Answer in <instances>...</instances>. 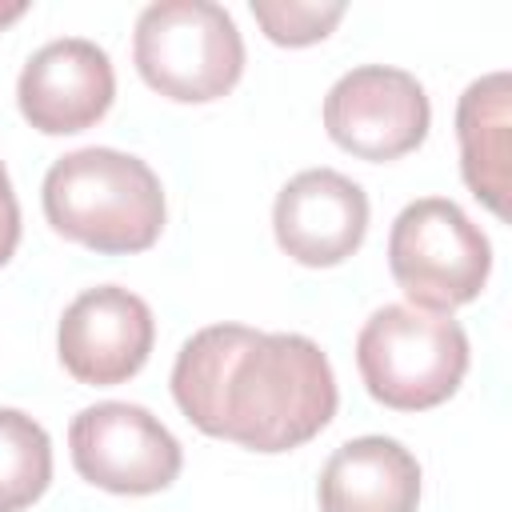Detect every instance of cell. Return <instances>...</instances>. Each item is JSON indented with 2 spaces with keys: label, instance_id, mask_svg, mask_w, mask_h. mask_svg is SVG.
Wrapping results in <instances>:
<instances>
[{
  "label": "cell",
  "instance_id": "obj_14",
  "mask_svg": "<svg viewBox=\"0 0 512 512\" xmlns=\"http://www.w3.org/2000/svg\"><path fill=\"white\" fill-rule=\"evenodd\" d=\"M252 16L272 44L304 48V44L324 40L340 24L344 0H324V4H316V0H252Z\"/></svg>",
  "mask_w": 512,
  "mask_h": 512
},
{
  "label": "cell",
  "instance_id": "obj_6",
  "mask_svg": "<svg viewBox=\"0 0 512 512\" xmlns=\"http://www.w3.org/2000/svg\"><path fill=\"white\" fill-rule=\"evenodd\" d=\"M68 452L88 484L120 496L164 492L184 464L180 440L160 416L128 400H104L76 412L68 424Z\"/></svg>",
  "mask_w": 512,
  "mask_h": 512
},
{
  "label": "cell",
  "instance_id": "obj_3",
  "mask_svg": "<svg viewBox=\"0 0 512 512\" xmlns=\"http://www.w3.org/2000/svg\"><path fill=\"white\" fill-rule=\"evenodd\" d=\"M356 368L376 404L424 412L460 388L468 372V336L448 312L384 304L356 336Z\"/></svg>",
  "mask_w": 512,
  "mask_h": 512
},
{
  "label": "cell",
  "instance_id": "obj_9",
  "mask_svg": "<svg viewBox=\"0 0 512 512\" xmlns=\"http://www.w3.org/2000/svg\"><path fill=\"white\" fill-rule=\"evenodd\" d=\"M116 100V72L108 52L84 36L48 40L28 56L16 80L20 116L44 136L92 128Z\"/></svg>",
  "mask_w": 512,
  "mask_h": 512
},
{
  "label": "cell",
  "instance_id": "obj_4",
  "mask_svg": "<svg viewBox=\"0 0 512 512\" xmlns=\"http://www.w3.org/2000/svg\"><path fill=\"white\" fill-rule=\"evenodd\" d=\"M132 60L144 84L180 104H208L236 88L244 40L212 0H156L136 16Z\"/></svg>",
  "mask_w": 512,
  "mask_h": 512
},
{
  "label": "cell",
  "instance_id": "obj_5",
  "mask_svg": "<svg viewBox=\"0 0 512 512\" xmlns=\"http://www.w3.org/2000/svg\"><path fill=\"white\" fill-rule=\"evenodd\" d=\"M388 268L412 308L452 312L472 304L488 284L492 244L456 200L420 196L392 220Z\"/></svg>",
  "mask_w": 512,
  "mask_h": 512
},
{
  "label": "cell",
  "instance_id": "obj_11",
  "mask_svg": "<svg viewBox=\"0 0 512 512\" xmlns=\"http://www.w3.org/2000/svg\"><path fill=\"white\" fill-rule=\"evenodd\" d=\"M316 500L320 512H416L420 464L392 436H356L324 460Z\"/></svg>",
  "mask_w": 512,
  "mask_h": 512
},
{
  "label": "cell",
  "instance_id": "obj_15",
  "mask_svg": "<svg viewBox=\"0 0 512 512\" xmlns=\"http://www.w3.org/2000/svg\"><path fill=\"white\" fill-rule=\"evenodd\" d=\"M16 244H20V204H16L8 168H4V160H0V268L12 260Z\"/></svg>",
  "mask_w": 512,
  "mask_h": 512
},
{
  "label": "cell",
  "instance_id": "obj_12",
  "mask_svg": "<svg viewBox=\"0 0 512 512\" xmlns=\"http://www.w3.org/2000/svg\"><path fill=\"white\" fill-rule=\"evenodd\" d=\"M512 80L508 72H488L472 80L456 104L460 172L476 200L496 216L508 212V128H512Z\"/></svg>",
  "mask_w": 512,
  "mask_h": 512
},
{
  "label": "cell",
  "instance_id": "obj_1",
  "mask_svg": "<svg viewBox=\"0 0 512 512\" xmlns=\"http://www.w3.org/2000/svg\"><path fill=\"white\" fill-rule=\"evenodd\" d=\"M180 412L208 436L252 452H292L336 416V376L316 340L208 324L172 364Z\"/></svg>",
  "mask_w": 512,
  "mask_h": 512
},
{
  "label": "cell",
  "instance_id": "obj_10",
  "mask_svg": "<svg viewBox=\"0 0 512 512\" xmlns=\"http://www.w3.org/2000/svg\"><path fill=\"white\" fill-rule=\"evenodd\" d=\"M272 232L296 264L332 268L364 244L368 196L352 176L336 168H304L280 188Z\"/></svg>",
  "mask_w": 512,
  "mask_h": 512
},
{
  "label": "cell",
  "instance_id": "obj_7",
  "mask_svg": "<svg viewBox=\"0 0 512 512\" xmlns=\"http://www.w3.org/2000/svg\"><path fill=\"white\" fill-rule=\"evenodd\" d=\"M432 124V104L424 84L392 64L348 68L324 96L328 136L372 164L408 156L424 144Z\"/></svg>",
  "mask_w": 512,
  "mask_h": 512
},
{
  "label": "cell",
  "instance_id": "obj_2",
  "mask_svg": "<svg viewBox=\"0 0 512 512\" xmlns=\"http://www.w3.org/2000/svg\"><path fill=\"white\" fill-rule=\"evenodd\" d=\"M40 200L64 240L104 256L144 252L164 228L160 176L120 148H76L60 156L44 176Z\"/></svg>",
  "mask_w": 512,
  "mask_h": 512
},
{
  "label": "cell",
  "instance_id": "obj_8",
  "mask_svg": "<svg viewBox=\"0 0 512 512\" xmlns=\"http://www.w3.org/2000/svg\"><path fill=\"white\" fill-rule=\"evenodd\" d=\"M152 340H156L152 308L120 284H96L80 292L64 308L56 332L64 372L92 388L132 380L144 368Z\"/></svg>",
  "mask_w": 512,
  "mask_h": 512
},
{
  "label": "cell",
  "instance_id": "obj_13",
  "mask_svg": "<svg viewBox=\"0 0 512 512\" xmlns=\"http://www.w3.org/2000/svg\"><path fill=\"white\" fill-rule=\"evenodd\" d=\"M52 484V440L20 408H0V512H24Z\"/></svg>",
  "mask_w": 512,
  "mask_h": 512
},
{
  "label": "cell",
  "instance_id": "obj_16",
  "mask_svg": "<svg viewBox=\"0 0 512 512\" xmlns=\"http://www.w3.org/2000/svg\"><path fill=\"white\" fill-rule=\"evenodd\" d=\"M24 8H28L24 0H12V4H0V28H4L8 20H16V16H24Z\"/></svg>",
  "mask_w": 512,
  "mask_h": 512
}]
</instances>
